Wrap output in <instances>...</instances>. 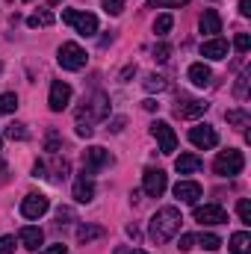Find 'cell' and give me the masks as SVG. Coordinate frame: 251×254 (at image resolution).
<instances>
[{
    "label": "cell",
    "mask_w": 251,
    "mask_h": 254,
    "mask_svg": "<svg viewBox=\"0 0 251 254\" xmlns=\"http://www.w3.org/2000/svg\"><path fill=\"white\" fill-rule=\"evenodd\" d=\"M63 21L68 27H74L80 36H95L98 33V18L92 12H80V9H65Z\"/></svg>",
    "instance_id": "277c9868"
},
{
    "label": "cell",
    "mask_w": 251,
    "mask_h": 254,
    "mask_svg": "<svg viewBox=\"0 0 251 254\" xmlns=\"http://www.w3.org/2000/svg\"><path fill=\"white\" fill-rule=\"evenodd\" d=\"M189 80H192L195 86H210L213 71H210L204 63H195V65H189Z\"/></svg>",
    "instance_id": "d6986e66"
},
{
    "label": "cell",
    "mask_w": 251,
    "mask_h": 254,
    "mask_svg": "<svg viewBox=\"0 0 251 254\" xmlns=\"http://www.w3.org/2000/svg\"><path fill=\"white\" fill-rule=\"evenodd\" d=\"M45 148H48V151H54V154H57V151L63 148V139H60V133H57V130H48V139H45Z\"/></svg>",
    "instance_id": "4dcf8cb0"
},
{
    "label": "cell",
    "mask_w": 251,
    "mask_h": 254,
    "mask_svg": "<svg viewBox=\"0 0 251 254\" xmlns=\"http://www.w3.org/2000/svg\"><path fill=\"white\" fill-rule=\"evenodd\" d=\"M249 71H243V74H240V80H237V86H234V95H237V98H246V89H249Z\"/></svg>",
    "instance_id": "d6a6232c"
},
{
    "label": "cell",
    "mask_w": 251,
    "mask_h": 254,
    "mask_svg": "<svg viewBox=\"0 0 251 254\" xmlns=\"http://www.w3.org/2000/svg\"><path fill=\"white\" fill-rule=\"evenodd\" d=\"M27 24H30V27H51V24H54V15H51V12H36V15L27 18Z\"/></svg>",
    "instance_id": "484cf974"
},
{
    "label": "cell",
    "mask_w": 251,
    "mask_h": 254,
    "mask_svg": "<svg viewBox=\"0 0 251 254\" xmlns=\"http://www.w3.org/2000/svg\"><path fill=\"white\" fill-rule=\"evenodd\" d=\"M169 187V178H166V172L163 169H145V175H142V190L148 192L151 198H160L163 192Z\"/></svg>",
    "instance_id": "ba28073f"
},
{
    "label": "cell",
    "mask_w": 251,
    "mask_h": 254,
    "mask_svg": "<svg viewBox=\"0 0 251 254\" xmlns=\"http://www.w3.org/2000/svg\"><path fill=\"white\" fill-rule=\"evenodd\" d=\"M104 237V228L101 225H80L77 228V240L80 243H92V240H101Z\"/></svg>",
    "instance_id": "7402d4cb"
},
{
    "label": "cell",
    "mask_w": 251,
    "mask_h": 254,
    "mask_svg": "<svg viewBox=\"0 0 251 254\" xmlns=\"http://www.w3.org/2000/svg\"><path fill=\"white\" fill-rule=\"evenodd\" d=\"M204 110H207V104L198 98H178V104H175V116H181V119H198V116H204Z\"/></svg>",
    "instance_id": "4fadbf2b"
},
{
    "label": "cell",
    "mask_w": 251,
    "mask_h": 254,
    "mask_svg": "<svg viewBox=\"0 0 251 254\" xmlns=\"http://www.w3.org/2000/svg\"><path fill=\"white\" fill-rule=\"evenodd\" d=\"M142 107H145V110H148V113H154V110H157V107H160V104H157V101H145V104H142Z\"/></svg>",
    "instance_id": "f6af8a7d"
},
{
    "label": "cell",
    "mask_w": 251,
    "mask_h": 254,
    "mask_svg": "<svg viewBox=\"0 0 251 254\" xmlns=\"http://www.w3.org/2000/svg\"><path fill=\"white\" fill-rule=\"evenodd\" d=\"M15 252V237H0V254Z\"/></svg>",
    "instance_id": "d590c367"
},
{
    "label": "cell",
    "mask_w": 251,
    "mask_h": 254,
    "mask_svg": "<svg viewBox=\"0 0 251 254\" xmlns=\"http://www.w3.org/2000/svg\"><path fill=\"white\" fill-rule=\"evenodd\" d=\"M133 254H148V252H133Z\"/></svg>",
    "instance_id": "bcb514c9"
},
{
    "label": "cell",
    "mask_w": 251,
    "mask_h": 254,
    "mask_svg": "<svg viewBox=\"0 0 251 254\" xmlns=\"http://www.w3.org/2000/svg\"><path fill=\"white\" fill-rule=\"evenodd\" d=\"M195 222H201V225H225L228 213L219 204H204V207H195Z\"/></svg>",
    "instance_id": "30bf717a"
},
{
    "label": "cell",
    "mask_w": 251,
    "mask_h": 254,
    "mask_svg": "<svg viewBox=\"0 0 251 254\" xmlns=\"http://www.w3.org/2000/svg\"><path fill=\"white\" fill-rule=\"evenodd\" d=\"M33 175H36V178H48V175H45V163H36V166H33Z\"/></svg>",
    "instance_id": "b9f144b4"
},
{
    "label": "cell",
    "mask_w": 251,
    "mask_h": 254,
    "mask_svg": "<svg viewBox=\"0 0 251 254\" xmlns=\"http://www.w3.org/2000/svg\"><path fill=\"white\" fill-rule=\"evenodd\" d=\"M18 237H21V246H24V249H30V252H36V249L45 243V234H42L39 228H21V234H18Z\"/></svg>",
    "instance_id": "ac0fdd59"
},
{
    "label": "cell",
    "mask_w": 251,
    "mask_h": 254,
    "mask_svg": "<svg viewBox=\"0 0 251 254\" xmlns=\"http://www.w3.org/2000/svg\"><path fill=\"white\" fill-rule=\"evenodd\" d=\"M107 15H122L125 12V0H101Z\"/></svg>",
    "instance_id": "1f68e13d"
},
{
    "label": "cell",
    "mask_w": 251,
    "mask_h": 254,
    "mask_svg": "<svg viewBox=\"0 0 251 254\" xmlns=\"http://www.w3.org/2000/svg\"><path fill=\"white\" fill-rule=\"evenodd\" d=\"M110 116V98L104 92H95L92 98L83 101V107L77 110V125H95V122H104Z\"/></svg>",
    "instance_id": "7a4b0ae2"
},
{
    "label": "cell",
    "mask_w": 251,
    "mask_h": 254,
    "mask_svg": "<svg viewBox=\"0 0 251 254\" xmlns=\"http://www.w3.org/2000/svg\"><path fill=\"white\" fill-rule=\"evenodd\" d=\"M195 243H198L201 249H207V252H216V249H222V240H219L216 234H201V237H195Z\"/></svg>",
    "instance_id": "cb8c5ba5"
},
{
    "label": "cell",
    "mask_w": 251,
    "mask_h": 254,
    "mask_svg": "<svg viewBox=\"0 0 251 254\" xmlns=\"http://www.w3.org/2000/svg\"><path fill=\"white\" fill-rule=\"evenodd\" d=\"M110 163H113V157H110V151L101 148V145H92V148L83 151V175H86V178H89V175H98V172L107 169Z\"/></svg>",
    "instance_id": "5b68a950"
},
{
    "label": "cell",
    "mask_w": 251,
    "mask_h": 254,
    "mask_svg": "<svg viewBox=\"0 0 251 254\" xmlns=\"http://www.w3.org/2000/svg\"><path fill=\"white\" fill-rule=\"evenodd\" d=\"M169 57H172V48H169L166 42H160V45L154 48V60H157V63H166Z\"/></svg>",
    "instance_id": "836d02e7"
},
{
    "label": "cell",
    "mask_w": 251,
    "mask_h": 254,
    "mask_svg": "<svg viewBox=\"0 0 251 254\" xmlns=\"http://www.w3.org/2000/svg\"><path fill=\"white\" fill-rule=\"evenodd\" d=\"M225 119H228V125H234V127H249V122H251V116L246 110H228Z\"/></svg>",
    "instance_id": "603a6c76"
},
{
    "label": "cell",
    "mask_w": 251,
    "mask_h": 254,
    "mask_svg": "<svg viewBox=\"0 0 251 254\" xmlns=\"http://www.w3.org/2000/svg\"><path fill=\"white\" fill-rule=\"evenodd\" d=\"M175 198H181V201H187V204H195V201L201 198V187H198L195 181H181V184L175 187Z\"/></svg>",
    "instance_id": "e0dca14e"
},
{
    "label": "cell",
    "mask_w": 251,
    "mask_h": 254,
    "mask_svg": "<svg viewBox=\"0 0 251 254\" xmlns=\"http://www.w3.org/2000/svg\"><path fill=\"white\" fill-rule=\"evenodd\" d=\"M198 30L207 33V36L222 33V18H219V12H216V9H204V15L198 18Z\"/></svg>",
    "instance_id": "5bb4252c"
},
{
    "label": "cell",
    "mask_w": 251,
    "mask_h": 254,
    "mask_svg": "<svg viewBox=\"0 0 251 254\" xmlns=\"http://www.w3.org/2000/svg\"><path fill=\"white\" fill-rule=\"evenodd\" d=\"M110 130H113V133H119V130H125V119H116V122H113V127H110Z\"/></svg>",
    "instance_id": "7bdbcfd3"
},
{
    "label": "cell",
    "mask_w": 251,
    "mask_h": 254,
    "mask_svg": "<svg viewBox=\"0 0 251 254\" xmlns=\"http://www.w3.org/2000/svg\"><path fill=\"white\" fill-rule=\"evenodd\" d=\"M42 254H68V252H65V246H48Z\"/></svg>",
    "instance_id": "60d3db41"
},
{
    "label": "cell",
    "mask_w": 251,
    "mask_h": 254,
    "mask_svg": "<svg viewBox=\"0 0 251 254\" xmlns=\"http://www.w3.org/2000/svg\"><path fill=\"white\" fill-rule=\"evenodd\" d=\"M6 136H9L12 142H24V139H27L30 133H27V127H24V125H18V122H15V125L6 127Z\"/></svg>",
    "instance_id": "f1b7e54d"
},
{
    "label": "cell",
    "mask_w": 251,
    "mask_h": 254,
    "mask_svg": "<svg viewBox=\"0 0 251 254\" xmlns=\"http://www.w3.org/2000/svg\"><path fill=\"white\" fill-rule=\"evenodd\" d=\"M48 207H51L48 195H42V192H30V195L21 201V216H24V219H39V216L48 213Z\"/></svg>",
    "instance_id": "52a82bcc"
},
{
    "label": "cell",
    "mask_w": 251,
    "mask_h": 254,
    "mask_svg": "<svg viewBox=\"0 0 251 254\" xmlns=\"http://www.w3.org/2000/svg\"><path fill=\"white\" fill-rule=\"evenodd\" d=\"M95 133V127H89V125H77V136H83V139H89Z\"/></svg>",
    "instance_id": "f35d334b"
},
{
    "label": "cell",
    "mask_w": 251,
    "mask_h": 254,
    "mask_svg": "<svg viewBox=\"0 0 251 254\" xmlns=\"http://www.w3.org/2000/svg\"><path fill=\"white\" fill-rule=\"evenodd\" d=\"M240 15H243V18L251 15V0H240Z\"/></svg>",
    "instance_id": "ab89813d"
},
{
    "label": "cell",
    "mask_w": 251,
    "mask_h": 254,
    "mask_svg": "<svg viewBox=\"0 0 251 254\" xmlns=\"http://www.w3.org/2000/svg\"><path fill=\"white\" fill-rule=\"evenodd\" d=\"M184 3H189V0H151V9H166V6H184Z\"/></svg>",
    "instance_id": "74e56055"
},
{
    "label": "cell",
    "mask_w": 251,
    "mask_h": 254,
    "mask_svg": "<svg viewBox=\"0 0 251 254\" xmlns=\"http://www.w3.org/2000/svg\"><path fill=\"white\" fill-rule=\"evenodd\" d=\"M133 71H136V68H133V65H127L125 71H122V74H119V80H127V77H130V74H133Z\"/></svg>",
    "instance_id": "ee69618b"
},
{
    "label": "cell",
    "mask_w": 251,
    "mask_h": 254,
    "mask_svg": "<svg viewBox=\"0 0 251 254\" xmlns=\"http://www.w3.org/2000/svg\"><path fill=\"white\" fill-rule=\"evenodd\" d=\"M51 3H57V0H51Z\"/></svg>",
    "instance_id": "7dc6e473"
},
{
    "label": "cell",
    "mask_w": 251,
    "mask_h": 254,
    "mask_svg": "<svg viewBox=\"0 0 251 254\" xmlns=\"http://www.w3.org/2000/svg\"><path fill=\"white\" fill-rule=\"evenodd\" d=\"M237 213H240V219H243L246 225H251V201L249 198H240V201H237Z\"/></svg>",
    "instance_id": "f546056e"
},
{
    "label": "cell",
    "mask_w": 251,
    "mask_h": 254,
    "mask_svg": "<svg viewBox=\"0 0 251 254\" xmlns=\"http://www.w3.org/2000/svg\"><path fill=\"white\" fill-rule=\"evenodd\" d=\"M181 222H184V216H181L178 207H163V210L154 213L148 234H151V240H154L157 246H163V243H169V240L181 231Z\"/></svg>",
    "instance_id": "6da1fadb"
},
{
    "label": "cell",
    "mask_w": 251,
    "mask_h": 254,
    "mask_svg": "<svg viewBox=\"0 0 251 254\" xmlns=\"http://www.w3.org/2000/svg\"><path fill=\"white\" fill-rule=\"evenodd\" d=\"M175 169H178L181 175H192V172L201 169V157H195V154H181V157L175 160Z\"/></svg>",
    "instance_id": "ffe728a7"
},
{
    "label": "cell",
    "mask_w": 251,
    "mask_h": 254,
    "mask_svg": "<svg viewBox=\"0 0 251 254\" xmlns=\"http://www.w3.org/2000/svg\"><path fill=\"white\" fill-rule=\"evenodd\" d=\"M178 249H181V252L195 249V234H184V237H181V243H178Z\"/></svg>",
    "instance_id": "8d00e7d4"
},
{
    "label": "cell",
    "mask_w": 251,
    "mask_h": 254,
    "mask_svg": "<svg viewBox=\"0 0 251 254\" xmlns=\"http://www.w3.org/2000/svg\"><path fill=\"white\" fill-rule=\"evenodd\" d=\"M18 110V95L15 92H3L0 95V113H15Z\"/></svg>",
    "instance_id": "d4e9b609"
},
{
    "label": "cell",
    "mask_w": 251,
    "mask_h": 254,
    "mask_svg": "<svg viewBox=\"0 0 251 254\" xmlns=\"http://www.w3.org/2000/svg\"><path fill=\"white\" fill-rule=\"evenodd\" d=\"M95 198V184L86 178V175H80L77 181H74V201H80V204H89Z\"/></svg>",
    "instance_id": "2e32d148"
},
{
    "label": "cell",
    "mask_w": 251,
    "mask_h": 254,
    "mask_svg": "<svg viewBox=\"0 0 251 254\" xmlns=\"http://www.w3.org/2000/svg\"><path fill=\"white\" fill-rule=\"evenodd\" d=\"M234 48L240 51V54H246L251 48V39H249V33H237V39H234Z\"/></svg>",
    "instance_id": "e575fe53"
},
{
    "label": "cell",
    "mask_w": 251,
    "mask_h": 254,
    "mask_svg": "<svg viewBox=\"0 0 251 254\" xmlns=\"http://www.w3.org/2000/svg\"><path fill=\"white\" fill-rule=\"evenodd\" d=\"M68 101H71V86H68V83H63V80H57V83L51 86L48 107H51L54 113H63L65 107H68Z\"/></svg>",
    "instance_id": "7c38bea8"
},
{
    "label": "cell",
    "mask_w": 251,
    "mask_h": 254,
    "mask_svg": "<svg viewBox=\"0 0 251 254\" xmlns=\"http://www.w3.org/2000/svg\"><path fill=\"white\" fill-rule=\"evenodd\" d=\"M172 27H175V18H172V15H160V18L154 21V33H157V36H166Z\"/></svg>",
    "instance_id": "4316f807"
},
{
    "label": "cell",
    "mask_w": 251,
    "mask_h": 254,
    "mask_svg": "<svg viewBox=\"0 0 251 254\" xmlns=\"http://www.w3.org/2000/svg\"><path fill=\"white\" fill-rule=\"evenodd\" d=\"M60 65H63L65 71H80L83 65H86V51L77 45V42H65L63 48H60Z\"/></svg>",
    "instance_id": "8992f818"
},
{
    "label": "cell",
    "mask_w": 251,
    "mask_h": 254,
    "mask_svg": "<svg viewBox=\"0 0 251 254\" xmlns=\"http://www.w3.org/2000/svg\"><path fill=\"white\" fill-rule=\"evenodd\" d=\"M201 57H207V60H225V57H228V42H225V39H210V42H204V45H201Z\"/></svg>",
    "instance_id": "9a60e30c"
},
{
    "label": "cell",
    "mask_w": 251,
    "mask_h": 254,
    "mask_svg": "<svg viewBox=\"0 0 251 254\" xmlns=\"http://www.w3.org/2000/svg\"><path fill=\"white\" fill-rule=\"evenodd\" d=\"M231 252L234 254H249L251 252V234H246V231L234 234V237H231Z\"/></svg>",
    "instance_id": "44dd1931"
},
{
    "label": "cell",
    "mask_w": 251,
    "mask_h": 254,
    "mask_svg": "<svg viewBox=\"0 0 251 254\" xmlns=\"http://www.w3.org/2000/svg\"><path fill=\"white\" fill-rule=\"evenodd\" d=\"M213 169H216V175H219V178H237V175L246 169V157H243V151L228 148V151H222V154L216 157Z\"/></svg>",
    "instance_id": "3957f363"
},
{
    "label": "cell",
    "mask_w": 251,
    "mask_h": 254,
    "mask_svg": "<svg viewBox=\"0 0 251 254\" xmlns=\"http://www.w3.org/2000/svg\"><path fill=\"white\" fill-rule=\"evenodd\" d=\"M189 142H192L195 148H201V151H210V148L219 145V133L210 125H195L189 130Z\"/></svg>",
    "instance_id": "9c48e42d"
},
{
    "label": "cell",
    "mask_w": 251,
    "mask_h": 254,
    "mask_svg": "<svg viewBox=\"0 0 251 254\" xmlns=\"http://www.w3.org/2000/svg\"><path fill=\"white\" fill-rule=\"evenodd\" d=\"M151 133H154V139L160 142V151H163V154H172V151L178 148V136H175V130L166 125V122H154V125H151Z\"/></svg>",
    "instance_id": "8fae6325"
},
{
    "label": "cell",
    "mask_w": 251,
    "mask_h": 254,
    "mask_svg": "<svg viewBox=\"0 0 251 254\" xmlns=\"http://www.w3.org/2000/svg\"><path fill=\"white\" fill-rule=\"evenodd\" d=\"M166 86H169V83H166V77H160V74H148V77H145V89H148V92H163Z\"/></svg>",
    "instance_id": "83f0119b"
}]
</instances>
